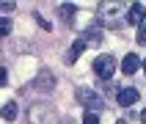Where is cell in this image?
<instances>
[{"label":"cell","instance_id":"ba28073f","mask_svg":"<svg viewBox=\"0 0 146 124\" xmlns=\"http://www.w3.org/2000/svg\"><path fill=\"white\" fill-rule=\"evenodd\" d=\"M0 116H3L6 121H14V119H17V105H14V102H6L3 110H0Z\"/></svg>","mask_w":146,"mask_h":124},{"label":"cell","instance_id":"e0dca14e","mask_svg":"<svg viewBox=\"0 0 146 124\" xmlns=\"http://www.w3.org/2000/svg\"><path fill=\"white\" fill-rule=\"evenodd\" d=\"M116 124H127V121H116Z\"/></svg>","mask_w":146,"mask_h":124},{"label":"cell","instance_id":"6da1fadb","mask_svg":"<svg viewBox=\"0 0 146 124\" xmlns=\"http://www.w3.org/2000/svg\"><path fill=\"white\" fill-rule=\"evenodd\" d=\"M94 72H97V77H102V80H110L116 74V58L108 55V52L97 55L94 58Z\"/></svg>","mask_w":146,"mask_h":124},{"label":"cell","instance_id":"8992f818","mask_svg":"<svg viewBox=\"0 0 146 124\" xmlns=\"http://www.w3.org/2000/svg\"><path fill=\"white\" fill-rule=\"evenodd\" d=\"M47 116H50V107H44V105L31 107V124H47Z\"/></svg>","mask_w":146,"mask_h":124},{"label":"cell","instance_id":"52a82bcc","mask_svg":"<svg viewBox=\"0 0 146 124\" xmlns=\"http://www.w3.org/2000/svg\"><path fill=\"white\" fill-rule=\"evenodd\" d=\"M83 50H86V39H77L72 44V47H69V55H66V64H74V61H77V58L83 55Z\"/></svg>","mask_w":146,"mask_h":124},{"label":"cell","instance_id":"8fae6325","mask_svg":"<svg viewBox=\"0 0 146 124\" xmlns=\"http://www.w3.org/2000/svg\"><path fill=\"white\" fill-rule=\"evenodd\" d=\"M138 44H146V22L138 28Z\"/></svg>","mask_w":146,"mask_h":124},{"label":"cell","instance_id":"5b68a950","mask_svg":"<svg viewBox=\"0 0 146 124\" xmlns=\"http://www.w3.org/2000/svg\"><path fill=\"white\" fill-rule=\"evenodd\" d=\"M138 69H141V58L135 55V52L124 55V61H121V72H124V74H135Z\"/></svg>","mask_w":146,"mask_h":124},{"label":"cell","instance_id":"30bf717a","mask_svg":"<svg viewBox=\"0 0 146 124\" xmlns=\"http://www.w3.org/2000/svg\"><path fill=\"white\" fill-rule=\"evenodd\" d=\"M83 124H99V116L94 113V110H88V113H86V119H83Z\"/></svg>","mask_w":146,"mask_h":124},{"label":"cell","instance_id":"2e32d148","mask_svg":"<svg viewBox=\"0 0 146 124\" xmlns=\"http://www.w3.org/2000/svg\"><path fill=\"white\" fill-rule=\"evenodd\" d=\"M141 66H143V69H146V58H143V61H141Z\"/></svg>","mask_w":146,"mask_h":124},{"label":"cell","instance_id":"9a60e30c","mask_svg":"<svg viewBox=\"0 0 146 124\" xmlns=\"http://www.w3.org/2000/svg\"><path fill=\"white\" fill-rule=\"evenodd\" d=\"M141 124H146V110H143V113H141Z\"/></svg>","mask_w":146,"mask_h":124},{"label":"cell","instance_id":"5bb4252c","mask_svg":"<svg viewBox=\"0 0 146 124\" xmlns=\"http://www.w3.org/2000/svg\"><path fill=\"white\" fill-rule=\"evenodd\" d=\"M72 11H74V8H72V3H66V6L61 8V14H64V17H72Z\"/></svg>","mask_w":146,"mask_h":124},{"label":"cell","instance_id":"3957f363","mask_svg":"<svg viewBox=\"0 0 146 124\" xmlns=\"http://www.w3.org/2000/svg\"><path fill=\"white\" fill-rule=\"evenodd\" d=\"M77 99H80L83 105H91V107H102V105H105V102L97 97L94 88H77Z\"/></svg>","mask_w":146,"mask_h":124},{"label":"cell","instance_id":"7c38bea8","mask_svg":"<svg viewBox=\"0 0 146 124\" xmlns=\"http://www.w3.org/2000/svg\"><path fill=\"white\" fill-rule=\"evenodd\" d=\"M6 83H8V69L0 66V86H6Z\"/></svg>","mask_w":146,"mask_h":124},{"label":"cell","instance_id":"9c48e42d","mask_svg":"<svg viewBox=\"0 0 146 124\" xmlns=\"http://www.w3.org/2000/svg\"><path fill=\"white\" fill-rule=\"evenodd\" d=\"M11 28H14V25H11V19H6V17H3V19H0V39H3V36H8V33H11Z\"/></svg>","mask_w":146,"mask_h":124},{"label":"cell","instance_id":"4fadbf2b","mask_svg":"<svg viewBox=\"0 0 146 124\" xmlns=\"http://www.w3.org/2000/svg\"><path fill=\"white\" fill-rule=\"evenodd\" d=\"M17 3H11V0H6V3H0V11H14Z\"/></svg>","mask_w":146,"mask_h":124},{"label":"cell","instance_id":"7a4b0ae2","mask_svg":"<svg viewBox=\"0 0 146 124\" xmlns=\"http://www.w3.org/2000/svg\"><path fill=\"white\" fill-rule=\"evenodd\" d=\"M143 19H146V6L143 3H132L130 11H127V22H130L132 28H141Z\"/></svg>","mask_w":146,"mask_h":124},{"label":"cell","instance_id":"277c9868","mask_svg":"<svg viewBox=\"0 0 146 124\" xmlns=\"http://www.w3.org/2000/svg\"><path fill=\"white\" fill-rule=\"evenodd\" d=\"M138 97H141V94H138L135 88H121L116 99H119V105H121V107H130V105H135V102H138Z\"/></svg>","mask_w":146,"mask_h":124}]
</instances>
